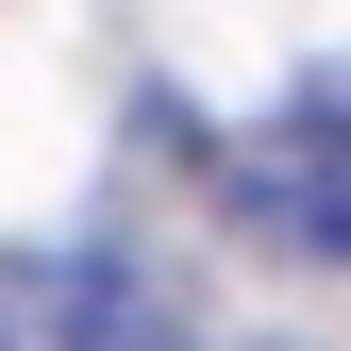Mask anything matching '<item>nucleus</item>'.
<instances>
[{
    "instance_id": "nucleus-2",
    "label": "nucleus",
    "mask_w": 351,
    "mask_h": 351,
    "mask_svg": "<svg viewBox=\"0 0 351 351\" xmlns=\"http://www.w3.org/2000/svg\"><path fill=\"white\" fill-rule=\"evenodd\" d=\"M268 351H285V335H268Z\"/></svg>"
},
{
    "instance_id": "nucleus-1",
    "label": "nucleus",
    "mask_w": 351,
    "mask_h": 351,
    "mask_svg": "<svg viewBox=\"0 0 351 351\" xmlns=\"http://www.w3.org/2000/svg\"><path fill=\"white\" fill-rule=\"evenodd\" d=\"M217 201H234L268 251H335L351 268V84H301L268 134H234L217 151Z\"/></svg>"
}]
</instances>
